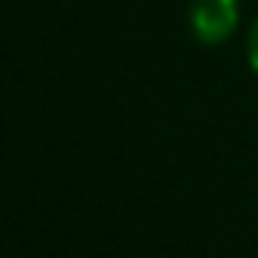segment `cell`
Here are the masks:
<instances>
[{
    "instance_id": "obj_2",
    "label": "cell",
    "mask_w": 258,
    "mask_h": 258,
    "mask_svg": "<svg viewBox=\"0 0 258 258\" xmlns=\"http://www.w3.org/2000/svg\"><path fill=\"white\" fill-rule=\"evenodd\" d=\"M248 66L258 72V20H255L252 33H248Z\"/></svg>"
},
{
    "instance_id": "obj_1",
    "label": "cell",
    "mask_w": 258,
    "mask_h": 258,
    "mask_svg": "<svg viewBox=\"0 0 258 258\" xmlns=\"http://www.w3.org/2000/svg\"><path fill=\"white\" fill-rule=\"evenodd\" d=\"M189 23L200 43L219 46L232 36L239 23V4L235 0H193L189 4Z\"/></svg>"
}]
</instances>
